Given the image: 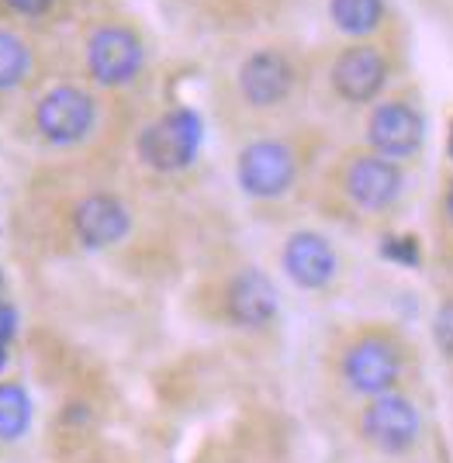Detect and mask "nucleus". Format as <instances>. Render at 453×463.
Masks as SVG:
<instances>
[{"instance_id": "f257e3e1", "label": "nucleus", "mask_w": 453, "mask_h": 463, "mask_svg": "<svg viewBox=\"0 0 453 463\" xmlns=\"http://www.w3.org/2000/svg\"><path fill=\"white\" fill-rule=\"evenodd\" d=\"M312 90V56L291 39H260L246 45L218 83L225 118L242 136L284 128Z\"/></svg>"}, {"instance_id": "f03ea898", "label": "nucleus", "mask_w": 453, "mask_h": 463, "mask_svg": "<svg viewBox=\"0 0 453 463\" xmlns=\"http://www.w3.org/2000/svg\"><path fill=\"white\" fill-rule=\"evenodd\" d=\"M153 70V39L146 24L108 4L83 11L62 35V73L108 97H128Z\"/></svg>"}, {"instance_id": "7ed1b4c3", "label": "nucleus", "mask_w": 453, "mask_h": 463, "mask_svg": "<svg viewBox=\"0 0 453 463\" xmlns=\"http://www.w3.org/2000/svg\"><path fill=\"white\" fill-rule=\"evenodd\" d=\"M118 97L94 90L90 83L60 73L45 80L28 100L11 111L21 142L49 156H87L111 136Z\"/></svg>"}, {"instance_id": "20e7f679", "label": "nucleus", "mask_w": 453, "mask_h": 463, "mask_svg": "<svg viewBox=\"0 0 453 463\" xmlns=\"http://www.w3.org/2000/svg\"><path fill=\"white\" fill-rule=\"evenodd\" d=\"M409 194V174L405 163H394L371 153L363 146H354L339 153L326 166L322 176V201L326 208L354 222H381L398 212V204Z\"/></svg>"}, {"instance_id": "39448f33", "label": "nucleus", "mask_w": 453, "mask_h": 463, "mask_svg": "<svg viewBox=\"0 0 453 463\" xmlns=\"http://www.w3.org/2000/svg\"><path fill=\"white\" fill-rule=\"evenodd\" d=\"M398 70V49L384 39H343L312 59V87L346 111H367L377 97L388 94Z\"/></svg>"}, {"instance_id": "423d86ee", "label": "nucleus", "mask_w": 453, "mask_h": 463, "mask_svg": "<svg viewBox=\"0 0 453 463\" xmlns=\"http://www.w3.org/2000/svg\"><path fill=\"white\" fill-rule=\"evenodd\" d=\"M312 166V142L291 128L242 138L236 149V184L250 201L274 204L305 184Z\"/></svg>"}, {"instance_id": "0eeeda50", "label": "nucleus", "mask_w": 453, "mask_h": 463, "mask_svg": "<svg viewBox=\"0 0 453 463\" xmlns=\"http://www.w3.org/2000/svg\"><path fill=\"white\" fill-rule=\"evenodd\" d=\"M409 370V349L384 326H360L335 349V377L354 398H377L398 391Z\"/></svg>"}, {"instance_id": "6e6552de", "label": "nucleus", "mask_w": 453, "mask_h": 463, "mask_svg": "<svg viewBox=\"0 0 453 463\" xmlns=\"http://www.w3.org/2000/svg\"><path fill=\"white\" fill-rule=\"evenodd\" d=\"M62 73V32L0 21V111H14L45 80Z\"/></svg>"}, {"instance_id": "1a4fd4ad", "label": "nucleus", "mask_w": 453, "mask_h": 463, "mask_svg": "<svg viewBox=\"0 0 453 463\" xmlns=\"http://www.w3.org/2000/svg\"><path fill=\"white\" fill-rule=\"evenodd\" d=\"M60 229L80 252H108L136 232V208L108 184H83L60 204Z\"/></svg>"}, {"instance_id": "9d476101", "label": "nucleus", "mask_w": 453, "mask_h": 463, "mask_svg": "<svg viewBox=\"0 0 453 463\" xmlns=\"http://www.w3.org/2000/svg\"><path fill=\"white\" fill-rule=\"evenodd\" d=\"M204 121L191 108H163L159 115L142 121L132 136L136 163L153 176L187 174L201 156Z\"/></svg>"}, {"instance_id": "9b49d317", "label": "nucleus", "mask_w": 453, "mask_h": 463, "mask_svg": "<svg viewBox=\"0 0 453 463\" xmlns=\"http://www.w3.org/2000/svg\"><path fill=\"white\" fill-rule=\"evenodd\" d=\"M426 146V115L412 94L388 90L363 111V149L409 163Z\"/></svg>"}, {"instance_id": "f8f14e48", "label": "nucleus", "mask_w": 453, "mask_h": 463, "mask_svg": "<svg viewBox=\"0 0 453 463\" xmlns=\"http://www.w3.org/2000/svg\"><path fill=\"white\" fill-rule=\"evenodd\" d=\"M215 308L222 322L242 332H263L277 322L280 294L270 273L260 270L257 263H236L218 277L215 284Z\"/></svg>"}, {"instance_id": "ddd939ff", "label": "nucleus", "mask_w": 453, "mask_h": 463, "mask_svg": "<svg viewBox=\"0 0 453 463\" xmlns=\"http://www.w3.org/2000/svg\"><path fill=\"white\" fill-rule=\"evenodd\" d=\"M422 432H426L422 408L415 405V398H409L405 391H388V394L367 398L356 415V436L381 457L412 453Z\"/></svg>"}, {"instance_id": "4468645a", "label": "nucleus", "mask_w": 453, "mask_h": 463, "mask_svg": "<svg viewBox=\"0 0 453 463\" xmlns=\"http://www.w3.org/2000/svg\"><path fill=\"white\" fill-rule=\"evenodd\" d=\"M280 270L305 294H329L346 273V260L326 232L291 229L280 242Z\"/></svg>"}, {"instance_id": "2eb2a0df", "label": "nucleus", "mask_w": 453, "mask_h": 463, "mask_svg": "<svg viewBox=\"0 0 453 463\" xmlns=\"http://www.w3.org/2000/svg\"><path fill=\"white\" fill-rule=\"evenodd\" d=\"M329 24L339 39H384L392 35V4L388 0H326Z\"/></svg>"}, {"instance_id": "dca6fc26", "label": "nucleus", "mask_w": 453, "mask_h": 463, "mask_svg": "<svg viewBox=\"0 0 453 463\" xmlns=\"http://www.w3.org/2000/svg\"><path fill=\"white\" fill-rule=\"evenodd\" d=\"M90 7H94L90 0H0V21L60 35L62 28H70Z\"/></svg>"}, {"instance_id": "f3484780", "label": "nucleus", "mask_w": 453, "mask_h": 463, "mask_svg": "<svg viewBox=\"0 0 453 463\" xmlns=\"http://www.w3.org/2000/svg\"><path fill=\"white\" fill-rule=\"evenodd\" d=\"M32 425V398L18 381H0V443H14Z\"/></svg>"}, {"instance_id": "a211bd4d", "label": "nucleus", "mask_w": 453, "mask_h": 463, "mask_svg": "<svg viewBox=\"0 0 453 463\" xmlns=\"http://www.w3.org/2000/svg\"><path fill=\"white\" fill-rule=\"evenodd\" d=\"M433 339H436V346H439V353L453 360V294H447V298L439 301V308H436Z\"/></svg>"}, {"instance_id": "6ab92c4d", "label": "nucleus", "mask_w": 453, "mask_h": 463, "mask_svg": "<svg viewBox=\"0 0 453 463\" xmlns=\"http://www.w3.org/2000/svg\"><path fill=\"white\" fill-rule=\"evenodd\" d=\"M14 335H18V311L0 301V367L7 364V349L14 343Z\"/></svg>"}, {"instance_id": "aec40b11", "label": "nucleus", "mask_w": 453, "mask_h": 463, "mask_svg": "<svg viewBox=\"0 0 453 463\" xmlns=\"http://www.w3.org/2000/svg\"><path fill=\"white\" fill-rule=\"evenodd\" d=\"M439 208H443V218L453 225V176L450 184H447V191H443V201H439Z\"/></svg>"}, {"instance_id": "412c9836", "label": "nucleus", "mask_w": 453, "mask_h": 463, "mask_svg": "<svg viewBox=\"0 0 453 463\" xmlns=\"http://www.w3.org/2000/svg\"><path fill=\"white\" fill-rule=\"evenodd\" d=\"M0 290H4V270H0Z\"/></svg>"}, {"instance_id": "4be33fe9", "label": "nucleus", "mask_w": 453, "mask_h": 463, "mask_svg": "<svg viewBox=\"0 0 453 463\" xmlns=\"http://www.w3.org/2000/svg\"><path fill=\"white\" fill-rule=\"evenodd\" d=\"M450 153H453V146H450Z\"/></svg>"}]
</instances>
